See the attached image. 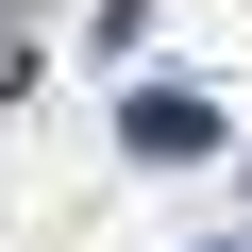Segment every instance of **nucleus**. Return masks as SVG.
Here are the masks:
<instances>
[{
    "instance_id": "1",
    "label": "nucleus",
    "mask_w": 252,
    "mask_h": 252,
    "mask_svg": "<svg viewBox=\"0 0 252 252\" xmlns=\"http://www.w3.org/2000/svg\"><path fill=\"white\" fill-rule=\"evenodd\" d=\"M118 135H135L152 168H168V152H219V101H202V84H135V101H118Z\"/></svg>"
}]
</instances>
